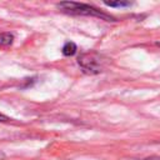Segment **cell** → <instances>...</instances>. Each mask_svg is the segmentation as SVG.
Masks as SVG:
<instances>
[{"label":"cell","mask_w":160,"mask_h":160,"mask_svg":"<svg viewBox=\"0 0 160 160\" xmlns=\"http://www.w3.org/2000/svg\"><path fill=\"white\" fill-rule=\"evenodd\" d=\"M56 6L62 12L69 14V15L92 16V18H100V19L106 20V21H115V19L112 16H110L109 14H105V12L100 11L99 9H96L91 5H88V4L75 2V1H62V2H59Z\"/></svg>","instance_id":"1"},{"label":"cell","mask_w":160,"mask_h":160,"mask_svg":"<svg viewBox=\"0 0 160 160\" xmlns=\"http://www.w3.org/2000/svg\"><path fill=\"white\" fill-rule=\"evenodd\" d=\"M79 65L81 66L82 71L86 74H99L102 71L104 68V61L101 60V56L98 52H85L79 56L78 59Z\"/></svg>","instance_id":"2"},{"label":"cell","mask_w":160,"mask_h":160,"mask_svg":"<svg viewBox=\"0 0 160 160\" xmlns=\"http://www.w3.org/2000/svg\"><path fill=\"white\" fill-rule=\"evenodd\" d=\"M76 50H78V48H76V45L72 41H66L64 44L62 49H61V51H62V54L65 56H72V55H75Z\"/></svg>","instance_id":"3"},{"label":"cell","mask_w":160,"mask_h":160,"mask_svg":"<svg viewBox=\"0 0 160 160\" xmlns=\"http://www.w3.org/2000/svg\"><path fill=\"white\" fill-rule=\"evenodd\" d=\"M14 42V35L10 32H4L0 35V46H10Z\"/></svg>","instance_id":"4"},{"label":"cell","mask_w":160,"mask_h":160,"mask_svg":"<svg viewBox=\"0 0 160 160\" xmlns=\"http://www.w3.org/2000/svg\"><path fill=\"white\" fill-rule=\"evenodd\" d=\"M104 4L106 6H110V8H122V6L130 5L129 1H104Z\"/></svg>","instance_id":"5"},{"label":"cell","mask_w":160,"mask_h":160,"mask_svg":"<svg viewBox=\"0 0 160 160\" xmlns=\"http://www.w3.org/2000/svg\"><path fill=\"white\" fill-rule=\"evenodd\" d=\"M11 119L9 118V116H6V115H4V114H0V122H9Z\"/></svg>","instance_id":"6"},{"label":"cell","mask_w":160,"mask_h":160,"mask_svg":"<svg viewBox=\"0 0 160 160\" xmlns=\"http://www.w3.org/2000/svg\"><path fill=\"white\" fill-rule=\"evenodd\" d=\"M145 160H160V156H150V158H146Z\"/></svg>","instance_id":"7"},{"label":"cell","mask_w":160,"mask_h":160,"mask_svg":"<svg viewBox=\"0 0 160 160\" xmlns=\"http://www.w3.org/2000/svg\"><path fill=\"white\" fill-rule=\"evenodd\" d=\"M6 158V155H5V152L2 151V150H0V160H4Z\"/></svg>","instance_id":"8"}]
</instances>
